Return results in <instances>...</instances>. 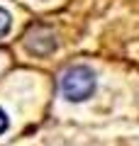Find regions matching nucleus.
I'll return each instance as SVG.
<instances>
[{
	"mask_svg": "<svg viewBox=\"0 0 139 146\" xmlns=\"http://www.w3.org/2000/svg\"><path fill=\"white\" fill-rule=\"evenodd\" d=\"M61 93L71 102H83L95 93V73L88 66H71L61 76Z\"/></svg>",
	"mask_w": 139,
	"mask_h": 146,
	"instance_id": "obj_1",
	"label": "nucleus"
},
{
	"mask_svg": "<svg viewBox=\"0 0 139 146\" xmlns=\"http://www.w3.org/2000/svg\"><path fill=\"white\" fill-rule=\"evenodd\" d=\"M10 32V12L5 7H0V39Z\"/></svg>",
	"mask_w": 139,
	"mask_h": 146,
	"instance_id": "obj_2",
	"label": "nucleus"
},
{
	"mask_svg": "<svg viewBox=\"0 0 139 146\" xmlns=\"http://www.w3.org/2000/svg\"><path fill=\"white\" fill-rule=\"evenodd\" d=\"M7 129V115H5V110L0 107V134Z\"/></svg>",
	"mask_w": 139,
	"mask_h": 146,
	"instance_id": "obj_3",
	"label": "nucleus"
}]
</instances>
